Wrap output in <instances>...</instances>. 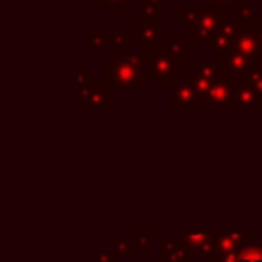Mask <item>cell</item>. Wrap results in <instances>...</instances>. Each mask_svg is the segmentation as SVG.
<instances>
[{
	"instance_id": "3957f363",
	"label": "cell",
	"mask_w": 262,
	"mask_h": 262,
	"mask_svg": "<svg viewBox=\"0 0 262 262\" xmlns=\"http://www.w3.org/2000/svg\"><path fill=\"white\" fill-rule=\"evenodd\" d=\"M168 4L170 0H143V25H156L160 20V8Z\"/></svg>"
},
{
	"instance_id": "8992f818",
	"label": "cell",
	"mask_w": 262,
	"mask_h": 262,
	"mask_svg": "<svg viewBox=\"0 0 262 262\" xmlns=\"http://www.w3.org/2000/svg\"><path fill=\"white\" fill-rule=\"evenodd\" d=\"M209 4H213V6H225L227 2H233V4H242V0H207Z\"/></svg>"
},
{
	"instance_id": "7a4b0ae2",
	"label": "cell",
	"mask_w": 262,
	"mask_h": 262,
	"mask_svg": "<svg viewBox=\"0 0 262 262\" xmlns=\"http://www.w3.org/2000/svg\"><path fill=\"white\" fill-rule=\"evenodd\" d=\"M244 27H246V23L237 14H231V16L225 14L223 20H221V25H219V29L209 39V51L219 53V51L229 49L233 45V41L237 39V35L244 31Z\"/></svg>"
},
{
	"instance_id": "6da1fadb",
	"label": "cell",
	"mask_w": 262,
	"mask_h": 262,
	"mask_svg": "<svg viewBox=\"0 0 262 262\" xmlns=\"http://www.w3.org/2000/svg\"><path fill=\"white\" fill-rule=\"evenodd\" d=\"M178 14L182 18L184 25H188L190 31V41L192 43H201V41H209L215 31L219 29L223 16H225V8L223 6H178Z\"/></svg>"
},
{
	"instance_id": "5b68a950",
	"label": "cell",
	"mask_w": 262,
	"mask_h": 262,
	"mask_svg": "<svg viewBox=\"0 0 262 262\" xmlns=\"http://www.w3.org/2000/svg\"><path fill=\"white\" fill-rule=\"evenodd\" d=\"M100 4L106 8V14H121L127 6L133 4V0H100Z\"/></svg>"
},
{
	"instance_id": "277c9868",
	"label": "cell",
	"mask_w": 262,
	"mask_h": 262,
	"mask_svg": "<svg viewBox=\"0 0 262 262\" xmlns=\"http://www.w3.org/2000/svg\"><path fill=\"white\" fill-rule=\"evenodd\" d=\"M158 35H160V29H158V27H154V25H137V27L133 29L131 39L137 41V43H141V41L154 43V41L158 39Z\"/></svg>"
}]
</instances>
